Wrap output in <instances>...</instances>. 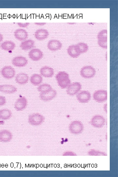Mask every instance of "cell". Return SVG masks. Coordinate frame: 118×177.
I'll return each mask as SVG.
<instances>
[{
    "label": "cell",
    "instance_id": "cell-1",
    "mask_svg": "<svg viewBox=\"0 0 118 177\" xmlns=\"http://www.w3.org/2000/svg\"><path fill=\"white\" fill-rule=\"evenodd\" d=\"M55 78L58 86L62 88H67L71 84L69 75L65 71L59 72L56 75Z\"/></svg>",
    "mask_w": 118,
    "mask_h": 177
},
{
    "label": "cell",
    "instance_id": "cell-2",
    "mask_svg": "<svg viewBox=\"0 0 118 177\" xmlns=\"http://www.w3.org/2000/svg\"><path fill=\"white\" fill-rule=\"evenodd\" d=\"M45 117L39 113H34L29 116L28 122L31 125L38 126L41 124L44 121Z\"/></svg>",
    "mask_w": 118,
    "mask_h": 177
},
{
    "label": "cell",
    "instance_id": "cell-3",
    "mask_svg": "<svg viewBox=\"0 0 118 177\" xmlns=\"http://www.w3.org/2000/svg\"><path fill=\"white\" fill-rule=\"evenodd\" d=\"M96 71L92 66L86 65L83 67L81 69L80 74L81 76L85 78L89 79L93 77L95 75Z\"/></svg>",
    "mask_w": 118,
    "mask_h": 177
},
{
    "label": "cell",
    "instance_id": "cell-4",
    "mask_svg": "<svg viewBox=\"0 0 118 177\" xmlns=\"http://www.w3.org/2000/svg\"><path fill=\"white\" fill-rule=\"evenodd\" d=\"M83 124L80 121H74L69 124V129L70 132L73 134H79L81 133L83 130Z\"/></svg>",
    "mask_w": 118,
    "mask_h": 177
},
{
    "label": "cell",
    "instance_id": "cell-5",
    "mask_svg": "<svg viewBox=\"0 0 118 177\" xmlns=\"http://www.w3.org/2000/svg\"><path fill=\"white\" fill-rule=\"evenodd\" d=\"M93 99L98 102H104L107 99V91L101 89L96 91L93 93Z\"/></svg>",
    "mask_w": 118,
    "mask_h": 177
},
{
    "label": "cell",
    "instance_id": "cell-6",
    "mask_svg": "<svg viewBox=\"0 0 118 177\" xmlns=\"http://www.w3.org/2000/svg\"><path fill=\"white\" fill-rule=\"evenodd\" d=\"M81 83L76 82L71 83L67 88V94L71 96H74L78 94L81 88Z\"/></svg>",
    "mask_w": 118,
    "mask_h": 177
},
{
    "label": "cell",
    "instance_id": "cell-7",
    "mask_svg": "<svg viewBox=\"0 0 118 177\" xmlns=\"http://www.w3.org/2000/svg\"><path fill=\"white\" fill-rule=\"evenodd\" d=\"M1 73L2 76L5 78L10 79L15 76L16 72L15 69L10 66H6L1 69Z\"/></svg>",
    "mask_w": 118,
    "mask_h": 177
},
{
    "label": "cell",
    "instance_id": "cell-8",
    "mask_svg": "<svg viewBox=\"0 0 118 177\" xmlns=\"http://www.w3.org/2000/svg\"><path fill=\"white\" fill-rule=\"evenodd\" d=\"M76 98L80 103H85L88 102L91 97L89 92L86 90H83L79 92L76 94Z\"/></svg>",
    "mask_w": 118,
    "mask_h": 177
},
{
    "label": "cell",
    "instance_id": "cell-9",
    "mask_svg": "<svg viewBox=\"0 0 118 177\" xmlns=\"http://www.w3.org/2000/svg\"><path fill=\"white\" fill-rule=\"evenodd\" d=\"M105 119L102 116L97 115L94 116L91 120V124L94 127L101 128L105 124Z\"/></svg>",
    "mask_w": 118,
    "mask_h": 177
},
{
    "label": "cell",
    "instance_id": "cell-10",
    "mask_svg": "<svg viewBox=\"0 0 118 177\" xmlns=\"http://www.w3.org/2000/svg\"><path fill=\"white\" fill-rule=\"evenodd\" d=\"M27 105V99L24 96L18 98L16 101L14 105L15 109L18 111L24 110Z\"/></svg>",
    "mask_w": 118,
    "mask_h": 177
},
{
    "label": "cell",
    "instance_id": "cell-11",
    "mask_svg": "<svg viewBox=\"0 0 118 177\" xmlns=\"http://www.w3.org/2000/svg\"><path fill=\"white\" fill-rule=\"evenodd\" d=\"M28 56L29 58L32 60L37 61L42 58L43 54L40 49L35 48L32 49L29 52Z\"/></svg>",
    "mask_w": 118,
    "mask_h": 177
},
{
    "label": "cell",
    "instance_id": "cell-12",
    "mask_svg": "<svg viewBox=\"0 0 118 177\" xmlns=\"http://www.w3.org/2000/svg\"><path fill=\"white\" fill-rule=\"evenodd\" d=\"M12 63L14 66L21 67L25 66L28 63V60L22 56H17L14 58L12 60Z\"/></svg>",
    "mask_w": 118,
    "mask_h": 177
},
{
    "label": "cell",
    "instance_id": "cell-13",
    "mask_svg": "<svg viewBox=\"0 0 118 177\" xmlns=\"http://www.w3.org/2000/svg\"><path fill=\"white\" fill-rule=\"evenodd\" d=\"M12 133L9 130H3L0 131V141L3 142H10L12 138Z\"/></svg>",
    "mask_w": 118,
    "mask_h": 177
},
{
    "label": "cell",
    "instance_id": "cell-14",
    "mask_svg": "<svg viewBox=\"0 0 118 177\" xmlns=\"http://www.w3.org/2000/svg\"><path fill=\"white\" fill-rule=\"evenodd\" d=\"M57 92L55 90L52 89L50 91L45 93H40L39 97L42 101H47L54 98L56 96Z\"/></svg>",
    "mask_w": 118,
    "mask_h": 177
},
{
    "label": "cell",
    "instance_id": "cell-15",
    "mask_svg": "<svg viewBox=\"0 0 118 177\" xmlns=\"http://www.w3.org/2000/svg\"><path fill=\"white\" fill-rule=\"evenodd\" d=\"M47 47L48 49L50 51H56L61 48L62 47V44L58 40H51L48 42Z\"/></svg>",
    "mask_w": 118,
    "mask_h": 177
},
{
    "label": "cell",
    "instance_id": "cell-16",
    "mask_svg": "<svg viewBox=\"0 0 118 177\" xmlns=\"http://www.w3.org/2000/svg\"><path fill=\"white\" fill-rule=\"evenodd\" d=\"M14 35L17 39L20 41L25 40L28 36L27 31L22 29H19L16 30L14 32Z\"/></svg>",
    "mask_w": 118,
    "mask_h": 177
},
{
    "label": "cell",
    "instance_id": "cell-17",
    "mask_svg": "<svg viewBox=\"0 0 118 177\" xmlns=\"http://www.w3.org/2000/svg\"><path fill=\"white\" fill-rule=\"evenodd\" d=\"M17 91V88L13 85L7 84L0 85V92L5 94H13Z\"/></svg>",
    "mask_w": 118,
    "mask_h": 177
},
{
    "label": "cell",
    "instance_id": "cell-18",
    "mask_svg": "<svg viewBox=\"0 0 118 177\" xmlns=\"http://www.w3.org/2000/svg\"><path fill=\"white\" fill-rule=\"evenodd\" d=\"M49 35L48 31L45 29H40L37 30L35 32V38L39 40H42L47 38Z\"/></svg>",
    "mask_w": 118,
    "mask_h": 177
},
{
    "label": "cell",
    "instance_id": "cell-19",
    "mask_svg": "<svg viewBox=\"0 0 118 177\" xmlns=\"http://www.w3.org/2000/svg\"><path fill=\"white\" fill-rule=\"evenodd\" d=\"M40 72L41 75L45 78L52 77L54 73L53 69L47 66L42 67L40 70Z\"/></svg>",
    "mask_w": 118,
    "mask_h": 177
},
{
    "label": "cell",
    "instance_id": "cell-20",
    "mask_svg": "<svg viewBox=\"0 0 118 177\" xmlns=\"http://www.w3.org/2000/svg\"><path fill=\"white\" fill-rule=\"evenodd\" d=\"M15 80L18 84L21 85H24L28 82L29 77L27 74L23 73H21L16 76Z\"/></svg>",
    "mask_w": 118,
    "mask_h": 177
},
{
    "label": "cell",
    "instance_id": "cell-21",
    "mask_svg": "<svg viewBox=\"0 0 118 177\" xmlns=\"http://www.w3.org/2000/svg\"><path fill=\"white\" fill-rule=\"evenodd\" d=\"M16 45L11 41L7 40L3 42L0 45L1 48L3 50L9 51L13 50Z\"/></svg>",
    "mask_w": 118,
    "mask_h": 177
},
{
    "label": "cell",
    "instance_id": "cell-22",
    "mask_svg": "<svg viewBox=\"0 0 118 177\" xmlns=\"http://www.w3.org/2000/svg\"><path fill=\"white\" fill-rule=\"evenodd\" d=\"M30 80L32 84L35 86H38L42 83L43 78L40 75L35 73L31 76Z\"/></svg>",
    "mask_w": 118,
    "mask_h": 177
},
{
    "label": "cell",
    "instance_id": "cell-23",
    "mask_svg": "<svg viewBox=\"0 0 118 177\" xmlns=\"http://www.w3.org/2000/svg\"><path fill=\"white\" fill-rule=\"evenodd\" d=\"M35 44L34 41L31 40H24L20 44V47L22 50H29L32 48Z\"/></svg>",
    "mask_w": 118,
    "mask_h": 177
},
{
    "label": "cell",
    "instance_id": "cell-24",
    "mask_svg": "<svg viewBox=\"0 0 118 177\" xmlns=\"http://www.w3.org/2000/svg\"><path fill=\"white\" fill-rule=\"evenodd\" d=\"M67 53L70 56L74 58L78 57L81 54L78 51L75 45L69 46L67 49Z\"/></svg>",
    "mask_w": 118,
    "mask_h": 177
},
{
    "label": "cell",
    "instance_id": "cell-25",
    "mask_svg": "<svg viewBox=\"0 0 118 177\" xmlns=\"http://www.w3.org/2000/svg\"><path fill=\"white\" fill-rule=\"evenodd\" d=\"M12 115L11 110L4 109L0 110V119L2 120H7L9 119Z\"/></svg>",
    "mask_w": 118,
    "mask_h": 177
},
{
    "label": "cell",
    "instance_id": "cell-26",
    "mask_svg": "<svg viewBox=\"0 0 118 177\" xmlns=\"http://www.w3.org/2000/svg\"><path fill=\"white\" fill-rule=\"evenodd\" d=\"M52 88L50 85L47 83L42 84L39 86L37 89L41 93H45L51 91Z\"/></svg>",
    "mask_w": 118,
    "mask_h": 177
},
{
    "label": "cell",
    "instance_id": "cell-27",
    "mask_svg": "<svg viewBox=\"0 0 118 177\" xmlns=\"http://www.w3.org/2000/svg\"><path fill=\"white\" fill-rule=\"evenodd\" d=\"M75 45L78 51L80 54L86 52L88 50V46L86 43L80 42Z\"/></svg>",
    "mask_w": 118,
    "mask_h": 177
},
{
    "label": "cell",
    "instance_id": "cell-28",
    "mask_svg": "<svg viewBox=\"0 0 118 177\" xmlns=\"http://www.w3.org/2000/svg\"><path fill=\"white\" fill-rule=\"evenodd\" d=\"M107 38H100L98 39V43L99 45L104 49H107Z\"/></svg>",
    "mask_w": 118,
    "mask_h": 177
},
{
    "label": "cell",
    "instance_id": "cell-29",
    "mask_svg": "<svg viewBox=\"0 0 118 177\" xmlns=\"http://www.w3.org/2000/svg\"><path fill=\"white\" fill-rule=\"evenodd\" d=\"M97 39L100 38H107V31L103 30L99 32L97 35Z\"/></svg>",
    "mask_w": 118,
    "mask_h": 177
},
{
    "label": "cell",
    "instance_id": "cell-30",
    "mask_svg": "<svg viewBox=\"0 0 118 177\" xmlns=\"http://www.w3.org/2000/svg\"><path fill=\"white\" fill-rule=\"evenodd\" d=\"M6 102V98L3 96H0V106L4 105Z\"/></svg>",
    "mask_w": 118,
    "mask_h": 177
},
{
    "label": "cell",
    "instance_id": "cell-31",
    "mask_svg": "<svg viewBox=\"0 0 118 177\" xmlns=\"http://www.w3.org/2000/svg\"><path fill=\"white\" fill-rule=\"evenodd\" d=\"M17 25L21 27H27L30 24L29 23H17Z\"/></svg>",
    "mask_w": 118,
    "mask_h": 177
},
{
    "label": "cell",
    "instance_id": "cell-32",
    "mask_svg": "<svg viewBox=\"0 0 118 177\" xmlns=\"http://www.w3.org/2000/svg\"><path fill=\"white\" fill-rule=\"evenodd\" d=\"M34 24L37 25L42 26L46 24V23L45 22H35Z\"/></svg>",
    "mask_w": 118,
    "mask_h": 177
},
{
    "label": "cell",
    "instance_id": "cell-33",
    "mask_svg": "<svg viewBox=\"0 0 118 177\" xmlns=\"http://www.w3.org/2000/svg\"><path fill=\"white\" fill-rule=\"evenodd\" d=\"M104 111L107 112V104H105L104 106Z\"/></svg>",
    "mask_w": 118,
    "mask_h": 177
},
{
    "label": "cell",
    "instance_id": "cell-34",
    "mask_svg": "<svg viewBox=\"0 0 118 177\" xmlns=\"http://www.w3.org/2000/svg\"><path fill=\"white\" fill-rule=\"evenodd\" d=\"M3 39V36L0 33V42H1Z\"/></svg>",
    "mask_w": 118,
    "mask_h": 177
},
{
    "label": "cell",
    "instance_id": "cell-35",
    "mask_svg": "<svg viewBox=\"0 0 118 177\" xmlns=\"http://www.w3.org/2000/svg\"><path fill=\"white\" fill-rule=\"evenodd\" d=\"M75 23H68V24H73Z\"/></svg>",
    "mask_w": 118,
    "mask_h": 177
}]
</instances>
